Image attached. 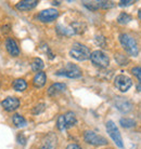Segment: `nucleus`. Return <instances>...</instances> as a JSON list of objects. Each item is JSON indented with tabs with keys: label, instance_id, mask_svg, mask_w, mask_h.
<instances>
[{
	"label": "nucleus",
	"instance_id": "30",
	"mask_svg": "<svg viewBox=\"0 0 141 149\" xmlns=\"http://www.w3.org/2000/svg\"><path fill=\"white\" fill-rule=\"evenodd\" d=\"M18 141H19V143L20 144H22V145H24L26 142V139H25V137L23 136V134H20L19 136H18Z\"/></svg>",
	"mask_w": 141,
	"mask_h": 149
},
{
	"label": "nucleus",
	"instance_id": "3",
	"mask_svg": "<svg viewBox=\"0 0 141 149\" xmlns=\"http://www.w3.org/2000/svg\"><path fill=\"white\" fill-rule=\"evenodd\" d=\"M77 122V119H76V116H75L74 112L68 111L66 112L65 115H61L58 118V121H56V127L60 131H65L70 127H74Z\"/></svg>",
	"mask_w": 141,
	"mask_h": 149
},
{
	"label": "nucleus",
	"instance_id": "4",
	"mask_svg": "<svg viewBox=\"0 0 141 149\" xmlns=\"http://www.w3.org/2000/svg\"><path fill=\"white\" fill-rule=\"evenodd\" d=\"M58 76H64V77H67V78L70 79H77L82 77V70L80 68L78 67L77 65L72 63H67L66 66L63 67L62 69H60L58 72H56Z\"/></svg>",
	"mask_w": 141,
	"mask_h": 149
},
{
	"label": "nucleus",
	"instance_id": "23",
	"mask_svg": "<svg viewBox=\"0 0 141 149\" xmlns=\"http://www.w3.org/2000/svg\"><path fill=\"white\" fill-rule=\"evenodd\" d=\"M84 6L91 11H96L98 9H100V1H85Z\"/></svg>",
	"mask_w": 141,
	"mask_h": 149
},
{
	"label": "nucleus",
	"instance_id": "22",
	"mask_svg": "<svg viewBox=\"0 0 141 149\" xmlns=\"http://www.w3.org/2000/svg\"><path fill=\"white\" fill-rule=\"evenodd\" d=\"M131 15L127 14V13H125V12H123V13H121V14L118 15V17H117V22L119 23V24H123V25H125V24H128V23L131 21Z\"/></svg>",
	"mask_w": 141,
	"mask_h": 149
},
{
	"label": "nucleus",
	"instance_id": "19",
	"mask_svg": "<svg viewBox=\"0 0 141 149\" xmlns=\"http://www.w3.org/2000/svg\"><path fill=\"white\" fill-rule=\"evenodd\" d=\"M12 121L16 127H24L26 125V120L25 118H23L22 116L20 115H14L12 117Z\"/></svg>",
	"mask_w": 141,
	"mask_h": 149
},
{
	"label": "nucleus",
	"instance_id": "21",
	"mask_svg": "<svg viewBox=\"0 0 141 149\" xmlns=\"http://www.w3.org/2000/svg\"><path fill=\"white\" fill-rule=\"evenodd\" d=\"M121 125L123 127H125V129H130V127H134L136 125V121L133 119H129V118H122L121 121Z\"/></svg>",
	"mask_w": 141,
	"mask_h": 149
},
{
	"label": "nucleus",
	"instance_id": "10",
	"mask_svg": "<svg viewBox=\"0 0 141 149\" xmlns=\"http://www.w3.org/2000/svg\"><path fill=\"white\" fill-rule=\"evenodd\" d=\"M114 104H115L116 108L123 113H128L133 109V104L125 97H116Z\"/></svg>",
	"mask_w": 141,
	"mask_h": 149
},
{
	"label": "nucleus",
	"instance_id": "14",
	"mask_svg": "<svg viewBox=\"0 0 141 149\" xmlns=\"http://www.w3.org/2000/svg\"><path fill=\"white\" fill-rule=\"evenodd\" d=\"M6 48H7L8 52L10 53L12 56H18L20 54V49L18 47V43L12 38H8L7 39V41H6Z\"/></svg>",
	"mask_w": 141,
	"mask_h": 149
},
{
	"label": "nucleus",
	"instance_id": "8",
	"mask_svg": "<svg viewBox=\"0 0 141 149\" xmlns=\"http://www.w3.org/2000/svg\"><path fill=\"white\" fill-rule=\"evenodd\" d=\"M114 86L121 92H127L133 86V81L129 77H127L125 74H118L114 80Z\"/></svg>",
	"mask_w": 141,
	"mask_h": 149
},
{
	"label": "nucleus",
	"instance_id": "29",
	"mask_svg": "<svg viewBox=\"0 0 141 149\" xmlns=\"http://www.w3.org/2000/svg\"><path fill=\"white\" fill-rule=\"evenodd\" d=\"M66 149H82V147L77 144H70V145L67 146Z\"/></svg>",
	"mask_w": 141,
	"mask_h": 149
},
{
	"label": "nucleus",
	"instance_id": "32",
	"mask_svg": "<svg viewBox=\"0 0 141 149\" xmlns=\"http://www.w3.org/2000/svg\"><path fill=\"white\" fill-rule=\"evenodd\" d=\"M137 88H138V89H139V91H141V86H138Z\"/></svg>",
	"mask_w": 141,
	"mask_h": 149
},
{
	"label": "nucleus",
	"instance_id": "33",
	"mask_svg": "<svg viewBox=\"0 0 141 149\" xmlns=\"http://www.w3.org/2000/svg\"><path fill=\"white\" fill-rule=\"evenodd\" d=\"M108 149H112V148H108Z\"/></svg>",
	"mask_w": 141,
	"mask_h": 149
},
{
	"label": "nucleus",
	"instance_id": "28",
	"mask_svg": "<svg viewBox=\"0 0 141 149\" xmlns=\"http://www.w3.org/2000/svg\"><path fill=\"white\" fill-rule=\"evenodd\" d=\"M134 2V0H123V1H121L118 3V6L119 7H128V6H131Z\"/></svg>",
	"mask_w": 141,
	"mask_h": 149
},
{
	"label": "nucleus",
	"instance_id": "24",
	"mask_svg": "<svg viewBox=\"0 0 141 149\" xmlns=\"http://www.w3.org/2000/svg\"><path fill=\"white\" fill-rule=\"evenodd\" d=\"M115 60L116 62L119 64V65H122V66H124V65H127V63H128V60H127V57L125 55H123V54H116L115 55Z\"/></svg>",
	"mask_w": 141,
	"mask_h": 149
},
{
	"label": "nucleus",
	"instance_id": "20",
	"mask_svg": "<svg viewBox=\"0 0 141 149\" xmlns=\"http://www.w3.org/2000/svg\"><path fill=\"white\" fill-rule=\"evenodd\" d=\"M70 28L73 29V31H74V34H82V33H84L85 31V24H82V23H73L72 25H70Z\"/></svg>",
	"mask_w": 141,
	"mask_h": 149
},
{
	"label": "nucleus",
	"instance_id": "18",
	"mask_svg": "<svg viewBox=\"0 0 141 149\" xmlns=\"http://www.w3.org/2000/svg\"><path fill=\"white\" fill-rule=\"evenodd\" d=\"M13 88H14L15 91H19V92H22L24 90H26L27 88V83L24 79H16L14 82H13Z\"/></svg>",
	"mask_w": 141,
	"mask_h": 149
},
{
	"label": "nucleus",
	"instance_id": "25",
	"mask_svg": "<svg viewBox=\"0 0 141 149\" xmlns=\"http://www.w3.org/2000/svg\"><path fill=\"white\" fill-rule=\"evenodd\" d=\"M44 110H45V104H39L33 109V113H35V115H38V113L42 112Z\"/></svg>",
	"mask_w": 141,
	"mask_h": 149
},
{
	"label": "nucleus",
	"instance_id": "5",
	"mask_svg": "<svg viewBox=\"0 0 141 149\" xmlns=\"http://www.w3.org/2000/svg\"><path fill=\"white\" fill-rule=\"evenodd\" d=\"M90 61L92 62V64L97 67L100 68H106L110 64V58L109 56L105 54L104 52L100 51V50H97L93 51L90 55Z\"/></svg>",
	"mask_w": 141,
	"mask_h": 149
},
{
	"label": "nucleus",
	"instance_id": "1",
	"mask_svg": "<svg viewBox=\"0 0 141 149\" xmlns=\"http://www.w3.org/2000/svg\"><path fill=\"white\" fill-rule=\"evenodd\" d=\"M119 42L125 51H126L129 55L131 56H137L138 53H139V48H138V45L136 40L134 38L129 36L127 34H122L119 36Z\"/></svg>",
	"mask_w": 141,
	"mask_h": 149
},
{
	"label": "nucleus",
	"instance_id": "11",
	"mask_svg": "<svg viewBox=\"0 0 141 149\" xmlns=\"http://www.w3.org/2000/svg\"><path fill=\"white\" fill-rule=\"evenodd\" d=\"M56 142H58V137L54 133H49L46 135L45 138L42 139L40 149H56Z\"/></svg>",
	"mask_w": 141,
	"mask_h": 149
},
{
	"label": "nucleus",
	"instance_id": "27",
	"mask_svg": "<svg viewBox=\"0 0 141 149\" xmlns=\"http://www.w3.org/2000/svg\"><path fill=\"white\" fill-rule=\"evenodd\" d=\"M114 6V3L112 1H100V8L102 9H109Z\"/></svg>",
	"mask_w": 141,
	"mask_h": 149
},
{
	"label": "nucleus",
	"instance_id": "12",
	"mask_svg": "<svg viewBox=\"0 0 141 149\" xmlns=\"http://www.w3.org/2000/svg\"><path fill=\"white\" fill-rule=\"evenodd\" d=\"M1 105H2L4 110H7V111H13V110L19 108L20 101L16 97H7L4 101H2Z\"/></svg>",
	"mask_w": 141,
	"mask_h": 149
},
{
	"label": "nucleus",
	"instance_id": "15",
	"mask_svg": "<svg viewBox=\"0 0 141 149\" xmlns=\"http://www.w3.org/2000/svg\"><path fill=\"white\" fill-rule=\"evenodd\" d=\"M65 90H66V84H64V83H54L48 89V95L49 96H56L58 94L64 92Z\"/></svg>",
	"mask_w": 141,
	"mask_h": 149
},
{
	"label": "nucleus",
	"instance_id": "31",
	"mask_svg": "<svg viewBox=\"0 0 141 149\" xmlns=\"http://www.w3.org/2000/svg\"><path fill=\"white\" fill-rule=\"evenodd\" d=\"M138 15H139V19H141V9L139 10V13H138Z\"/></svg>",
	"mask_w": 141,
	"mask_h": 149
},
{
	"label": "nucleus",
	"instance_id": "16",
	"mask_svg": "<svg viewBox=\"0 0 141 149\" xmlns=\"http://www.w3.org/2000/svg\"><path fill=\"white\" fill-rule=\"evenodd\" d=\"M46 81H47V76H46V74L44 71L37 72L36 76L33 79V83L36 88H42V86H45Z\"/></svg>",
	"mask_w": 141,
	"mask_h": 149
},
{
	"label": "nucleus",
	"instance_id": "9",
	"mask_svg": "<svg viewBox=\"0 0 141 149\" xmlns=\"http://www.w3.org/2000/svg\"><path fill=\"white\" fill-rule=\"evenodd\" d=\"M58 16H59V12L56 11V9H47L38 14V19L42 23H49L56 19Z\"/></svg>",
	"mask_w": 141,
	"mask_h": 149
},
{
	"label": "nucleus",
	"instance_id": "7",
	"mask_svg": "<svg viewBox=\"0 0 141 149\" xmlns=\"http://www.w3.org/2000/svg\"><path fill=\"white\" fill-rule=\"evenodd\" d=\"M84 138H85L86 142L88 143V144H90V145L103 146L108 144V141L103 136L98 135L93 131H86L85 134H84Z\"/></svg>",
	"mask_w": 141,
	"mask_h": 149
},
{
	"label": "nucleus",
	"instance_id": "26",
	"mask_svg": "<svg viewBox=\"0 0 141 149\" xmlns=\"http://www.w3.org/2000/svg\"><path fill=\"white\" fill-rule=\"evenodd\" d=\"M131 72H133L134 76H136L138 78V80L141 82V67H134L131 69Z\"/></svg>",
	"mask_w": 141,
	"mask_h": 149
},
{
	"label": "nucleus",
	"instance_id": "2",
	"mask_svg": "<svg viewBox=\"0 0 141 149\" xmlns=\"http://www.w3.org/2000/svg\"><path fill=\"white\" fill-rule=\"evenodd\" d=\"M70 55L72 56L73 58H75V60L82 62V61H86V60H88V58H90L91 53H90L89 49L87 48L86 45L76 42V43L73 45V47L70 49Z\"/></svg>",
	"mask_w": 141,
	"mask_h": 149
},
{
	"label": "nucleus",
	"instance_id": "17",
	"mask_svg": "<svg viewBox=\"0 0 141 149\" xmlns=\"http://www.w3.org/2000/svg\"><path fill=\"white\" fill-rule=\"evenodd\" d=\"M30 66H32V69L34 71H41V69L45 67V64H44V61L39 58V57H36V58H34L32 64H30Z\"/></svg>",
	"mask_w": 141,
	"mask_h": 149
},
{
	"label": "nucleus",
	"instance_id": "13",
	"mask_svg": "<svg viewBox=\"0 0 141 149\" xmlns=\"http://www.w3.org/2000/svg\"><path fill=\"white\" fill-rule=\"evenodd\" d=\"M37 0H25V1H20L19 3H16V9L21 11H30L32 9L37 6Z\"/></svg>",
	"mask_w": 141,
	"mask_h": 149
},
{
	"label": "nucleus",
	"instance_id": "6",
	"mask_svg": "<svg viewBox=\"0 0 141 149\" xmlns=\"http://www.w3.org/2000/svg\"><path fill=\"white\" fill-rule=\"evenodd\" d=\"M105 125H106V131H108L109 135H110L112 139L114 141L116 146L119 147V148H123V147H124V144H123L122 135L119 133V131H118V129H117V127H116L115 123L110 120V121L106 122Z\"/></svg>",
	"mask_w": 141,
	"mask_h": 149
}]
</instances>
